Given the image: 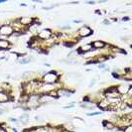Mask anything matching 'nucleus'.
I'll use <instances>...</instances> for the list:
<instances>
[{
	"label": "nucleus",
	"instance_id": "obj_1",
	"mask_svg": "<svg viewBox=\"0 0 132 132\" xmlns=\"http://www.w3.org/2000/svg\"><path fill=\"white\" fill-rule=\"evenodd\" d=\"M56 81H57V75L55 73H48L44 76V82H46L47 83H53Z\"/></svg>",
	"mask_w": 132,
	"mask_h": 132
},
{
	"label": "nucleus",
	"instance_id": "obj_2",
	"mask_svg": "<svg viewBox=\"0 0 132 132\" xmlns=\"http://www.w3.org/2000/svg\"><path fill=\"white\" fill-rule=\"evenodd\" d=\"M78 34L81 35L82 37H86V36H89V35L91 34V30H90L89 27L84 26V27L81 28V29L78 30Z\"/></svg>",
	"mask_w": 132,
	"mask_h": 132
},
{
	"label": "nucleus",
	"instance_id": "obj_3",
	"mask_svg": "<svg viewBox=\"0 0 132 132\" xmlns=\"http://www.w3.org/2000/svg\"><path fill=\"white\" fill-rule=\"evenodd\" d=\"M13 32V29L10 27V26H3V27L0 29V33L2 35H10L11 33Z\"/></svg>",
	"mask_w": 132,
	"mask_h": 132
},
{
	"label": "nucleus",
	"instance_id": "obj_4",
	"mask_svg": "<svg viewBox=\"0 0 132 132\" xmlns=\"http://www.w3.org/2000/svg\"><path fill=\"white\" fill-rule=\"evenodd\" d=\"M129 90H130V86H123V85H121V86H119V87H118V91H119L120 93L127 92Z\"/></svg>",
	"mask_w": 132,
	"mask_h": 132
},
{
	"label": "nucleus",
	"instance_id": "obj_5",
	"mask_svg": "<svg viewBox=\"0 0 132 132\" xmlns=\"http://www.w3.org/2000/svg\"><path fill=\"white\" fill-rule=\"evenodd\" d=\"M93 46H94V48H103L104 46H105V44H104L103 42L96 41L93 43Z\"/></svg>",
	"mask_w": 132,
	"mask_h": 132
},
{
	"label": "nucleus",
	"instance_id": "obj_6",
	"mask_svg": "<svg viewBox=\"0 0 132 132\" xmlns=\"http://www.w3.org/2000/svg\"><path fill=\"white\" fill-rule=\"evenodd\" d=\"M7 100H8V96H7L5 93L0 92V102H5Z\"/></svg>",
	"mask_w": 132,
	"mask_h": 132
},
{
	"label": "nucleus",
	"instance_id": "obj_7",
	"mask_svg": "<svg viewBox=\"0 0 132 132\" xmlns=\"http://www.w3.org/2000/svg\"><path fill=\"white\" fill-rule=\"evenodd\" d=\"M50 35H51V33L49 32L48 30H46V31H43L41 34H40V37H41V38H46V39H47V38L50 37Z\"/></svg>",
	"mask_w": 132,
	"mask_h": 132
},
{
	"label": "nucleus",
	"instance_id": "obj_8",
	"mask_svg": "<svg viewBox=\"0 0 132 132\" xmlns=\"http://www.w3.org/2000/svg\"><path fill=\"white\" fill-rule=\"evenodd\" d=\"M21 22H22L23 24H29V23H31V22H32V19H31V18H29V17H24V18H22V19H21Z\"/></svg>",
	"mask_w": 132,
	"mask_h": 132
},
{
	"label": "nucleus",
	"instance_id": "obj_9",
	"mask_svg": "<svg viewBox=\"0 0 132 132\" xmlns=\"http://www.w3.org/2000/svg\"><path fill=\"white\" fill-rule=\"evenodd\" d=\"M9 45V43L5 40H0V48H6L7 46Z\"/></svg>",
	"mask_w": 132,
	"mask_h": 132
},
{
	"label": "nucleus",
	"instance_id": "obj_10",
	"mask_svg": "<svg viewBox=\"0 0 132 132\" xmlns=\"http://www.w3.org/2000/svg\"><path fill=\"white\" fill-rule=\"evenodd\" d=\"M51 100H53V97H50V96H42L41 97V101H45V102H50Z\"/></svg>",
	"mask_w": 132,
	"mask_h": 132
},
{
	"label": "nucleus",
	"instance_id": "obj_11",
	"mask_svg": "<svg viewBox=\"0 0 132 132\" xmlns=\"http://www.w3.org/2000/svg\"><path fill=\"white\" fill-rule=\"evenodd\" d=\"M59 94L60 95H65V96H71V93L66 91V90H59Z\"/></svg>",
	"mask_w": 132,
	"mask_h": 132
},
{
	"label": "nucleus",
	"instance_id": "obj_12",
	"mask_svg": "<svg viewBox=\"0 0 132 132\" xmlns=\"http://www.w3.org/2000/svg\"><path fill=\"white\" fill-rule=\"evenodd\" d=\"M91 45H85V46H83V47H82V50H83V52H86V51H90V49H91Z\"/></svg>",
	"mask_w": 132,
	"mask_h": 132
},
{
	"label": "nucleus",
	"instance_id": "obj_13",
	"mask_svg": "<svg viewBox=\"0 0 132 132\" xmlns=\"http://www.w3.org/2000/svg\"><path fill=\"white\" fill-rule=\"evenodd\" d=\"M30 61H31L30 59H21L20 63L21 64H27V63H29Z\"/></svg>",
	"mask_w": 132,
	"mask_h": 132
},
{
	"label": "nucleus",
	"instance_id": "obj_14",
	"mask_svg": "<svg viewBox=\"0 0 132 132\" xmlns=\"http://www.w3.org/2000/svg\"><path fill=\"white\" fill-rule=\"evenodd\" d=\"M104 124H105V126H106L107 128H109V129H112V128H113V125L111 124V123H107V122H105Z\"/></svg>",
	"mask_w": 132,
	"mask_h": 132
},
{
	"label": "nucleus",
	"instance_id": "obj_15",
	"mask_svg": "<svg viewBox=\"0 0 132 132\" xmlns=\"http://www.w3.org/2000/svg\"><path fill=\"white\" fill-rule=\"evenodd\" d=\"M107 104L108 103H106V102H101V103L99 104V106H100L101 108H104V107H106V106H107Z\"/></svg>",
	"mask_w": 132,
	"mask_h": 132
},
{
	"label": "nucleus",
	"instance_id": "obj_16",
	"mask_svg": "<svg viewBox=\"0 0 132 132\" xmlns=\"http://www.w3.org/2000/svg\"><path fill=\"white\" fill-rule=\"evenodd\" d=\"M124 132H132V127L131 126H128L126 129H124Z\"/></svg>",
	"mask_w": 132,
	"mask_h": 132
},
{
	"label": "nucleus",
	"instance_id": "obj_17",
	"mask_svg": "<svg viewBox=\"0 0 132 132\" xmlns=\"http://www.w3.org/2000/svg\"><path fill=\"white\" fill-rule=\"evenodd\" d=\"M36 132H46V129L45 128H38Z\"/></svg>",
	"mask_w": 132,
	"mask_h": 132
},
{
	"label": "nucleus",
	"instance_id": "obj_18",
	"mask_svg": "<svg viewBox=\"0 0 132 132\" xmlns=\"http://www.w3.org/2000/svg\"><path fill=\"white\" fill-rule=\"evenodd\" d=\"M94 83H95V80H92V81H91V82H90V85H89V87H91V86H92V85H93V84H94Z\"/></svg>",
	"mask_w": 132,
	"mask_h": 132
},
{
	"label": "nucleus",
	"instance_id": "obj_19",
	"mask_svg": "<svg viewBox=\"0 0 132 132\" xmlns=\"http://www.w3.org/2000/svg\"><path fill=\"white\" fill-rule=\"evenodd\" d=\"M3 113H4V109L0 108V115H1V114H3Z\"/></svg>",
	"mask_w": 132,
	"mask_h": 132
},
{
	"label": "nucleus",
	"instance_id": "obj_20",
	"mask_svg": "<svg viewBox=\"0 0 132 132\" xmlns=\"http://www.w3.org/2000/svg\"><path fill=\"white\" fill-rule=\"evenodd\" d=\"M9 119H10V120H11V121H16V119H15V118H9Z\"/></svg>",
	"mask_w": 132,
	"mask_h": 132
},
{
	"label": "nucleus",
	"instance_id": "obj_21",
	"mask_svg": "<svg viewBox=\"0 0 132 132\" xmlns=\"http://www.w3.org/2000/svg\"><path fill=\"white\" fill-rule=\"evenodd\" d=\"M104 67H105L104 65H100V66H99V68H104Z\"/></svg>",
	"mask_w": 132,
	"mask_h": 132
},
{
	"label": "nucleus",
	"instance_id": "obj_22",
	"mask_svg": "<svg viewBox=\"0 0 132 132\" xmlns=\"http://www.w3.org/2000/svg\"><path fill=\"white\" fill-rule=\"evenodd\" d=\"M65 132H69V131H65Z\"/></svg>",
	"mask_w": 132,
	"mask_h": 132
}]
</instances>
